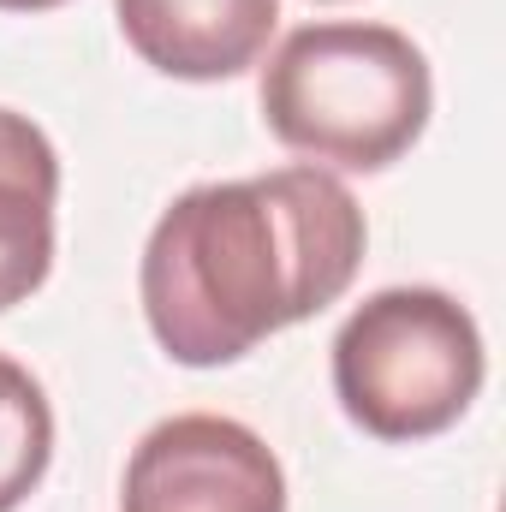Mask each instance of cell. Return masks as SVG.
<instances>
[{"instance_id":"3","label":"cell","mask_w":506,"mask_h":512,"mask_svg":"<svg viewBox=\"0 0 506 512\" xmlns=\"http://www.w3.org/2000/svg\"><path fill=\"white\" fill-rule=\"evenodd\" d=\"M334 393L376 441L441 435L483 393V334L459 298L387 286L334 334Z\"/></svg>"},{"instance_id":"1","label":"cell","mask_w":506,"mask_h":512,"mask_svg":"<svg viewBox=\"0 0 506 512\" xmlns=\"http://www.w3.org/2000/svg\"><path fill=\"white\" fill-rule=\"evenodd\" d=\"M370 245L358 197L322 167H274L173 197L155 221L137 292L173 364L215 370L268 334L328 310Z\"/></svg>"},{"instance_id":"7","label":"cell","mask_w":506,"mask_h":512,"mask_svg":"<svg viewBox=\"0 0 506 512\" xmlns=\"http://www.w3.org/2000/svg\"><path fill=\"white\" fill-rule=\"evenodd\" d=\"M54 459V411L42 382L0 352V512L24 507Z\"/></svg>"},{"instance_id":"5","label":"cell","mask_w":506,"mask_h":512,"mask_svg":"<svg viewBox=\"0 0 506 512\" xmlns=\"http://www.w3.org/2000/svg\"><path fill=\"white\" fill-rule=\"evenodd\" d=\"M114 12L137 60L185 84L239 78L280 24V0H114Z\"/></svg>"},{"instance_id":"6","label":"cell","mask_w":506,"mask_h":512,"mask_svg":"<svg viewBox=\"0 0 506 512\" xmlns=\"http://www.w3.org/2000/svg\"><path fill=\"white\" fill-rule=\"evenodd\" d=\"M60 155L24 114L0 108V310L24 304L54 268Z\"/></svg>"},{"instance_id":"8","label":"cell","mask_w":506,"mask_h":512,"mask_svg":"<svg viewBox=\"0 0 506 512\" xmlns=\"http://www.w3.org/2000/svg\"><path fill=\"white\" fill-rule=\"evenodd\" d=\"M48 6H66V0H0V12H48Z\"/></svg>"},{"instance_id":"2","label":"cell","mask_w":506,"mask_h":512,"mask_svg":"<svg viewBox=\"0 0 506 512\" xmlns=\"http://www.w3.org/2000/svg\"><path fill=\"white\" fill-rule=\"evenodd\" d=\"M435 78L423 48L393 24H304L262 66V120L268 131L352 173L393 167L429 126Z\"/></svg>"},{"instance_id":"4","label":"cell","mask_w":506,"mask_h":512,"mask_svg":"<svg viewBox=\"0 0 506 512\" xmlns=\"http://www.w3.org/2000/svg\"><path fill=\"white\" fill-rule=\"evenodd\" d=\"M120 512H286V471L256 429L185 411L131 447Z\"/></svg>"}]
</instances>
